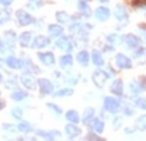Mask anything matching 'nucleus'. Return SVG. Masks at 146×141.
I'll use <instances>...</instances> for the list:
<instances>
[{"label":"nucleus","instance_id":"1","mask_svg":"<svg viewBox=\"0 0 146 141\" xmlns=\"http://www.w3.org/2000/svg\"><path fill=\"white\" fill-rule=\"evenodd\" d=\"M16 18H18L21 25H29V23L34 22V18L29 13H27L25 10H18L16 12Z\"/></svg>","mask_w":146,"mask_h":141},{"label":"nucleus","instance_id":"2","mask_svg":"<svg viewBox=\"0 0 146 141\" xmlns=\"http://www.w3.org/2000/svg\"><path fill=\"white\" fill-rule=\"evenodd\" d=\"M104 104H105V109L108 112H111V113H117L118 109H120V103L115 99H113V97H107Z\"/></svg>","mask_w":146,"mask_h":141},{"label":"nucleus","instance_id":"3","mask_svg":"<svg viewBox=\"0 0 146 141\" xmlns=\"http://www.w3.org/2000/svg\"><path fill=\"white\" fill-rule=\"evenodd\" d=\"M115 63L121 69H129L131 66V60H130L127 56H124V54H117L115 56Z\"/></svg>","mask_w":146,"mask_h":141},{"label":"nucleus","instance_id":"4","mask_svg":"<svg viewBox=\"0 0 146 141\" xmlns=\"http://www.w3.org/2000/svg\"><path fill=\"white\" fill-rule=\"evenodd\" d=\"M107 74L104 72V70H95V72H94V75H92V79H94V82H95V84L96 85H98V87H102L104 85V82H105V79H107Z\"/></svg>","mask_w":146,"mask_h":141},{"label":"nucleus","instance_id":"5","mask_svg":"<svg viewBox=\"0 0 146 141\" xmlns=\"http://www.w3.org/2000/svg\"><path fill=\"white\" fill-rule=\"evenodd\" d=\"M38 84H40V88H41V93H42V94H50V93H53V84H51L48 79H40Z\"/></svg>","mask_w":146,"mask_h":141},{"label":"nucleus","instance_id":"6","mask_svg":"<svg viewBox=\"0 0 146 141\" xmlns=\"http://www.w3.org/2000/svg\"><path fill=\"white\" fill-rule=\"evenodd\" d=\"M95 16L96 19H100V21H107L110 18V10L107 7H98L95 12Z\"/></svg>","mask_w":146,"mask_h":141},{"label":"nucleus","instance_id":"7","mask_svg":"<svg viewBox=\"0 0 146 141\" xmlns=\"http://www.w3.org/2000/svg\"><path fill=\"white\" fill-rule=\"evenodd\" d=\"M38 57L44 65H53L54 63V54L53 53H40Z\"/></svg>","mask_w":146,"mask_h":141},{"label":"nucleus","instance_id":"8","mask_svg":"<svg viewBox=\"0 0 146 141\" xmlns=\"http://www.w3.org/2000/svg\"><path fill=\"white\" fill-rule=\"evenodd\" d=\"M48 43H50V40H48L47 37H42V35H40V37H36V38L34 40V47H35V49H41V47L48 46Z\"/></svg>","mask_w":146,"mask_h":141},{"label":"nucleus","instance_id":"9","mask_svg":"<svg viewBox=\"0 0 146 141\" xmlns=\"http://www.w3.org/2000/svg\"><path fill=\"white\" fill-rule=\"evenodd\" d=\"M6 65L10 66V68H13V69H19V68H22V62L19 60V59L13 57V56H10V57L6 59Z\"/></svg>","mask_w":146,"mask_h":141},{"label":"nucleus","instance_id":"10","mask_svg":"<svg viewBox=\"0 0 146 141\" xmlns=\"http://www.w3.org/2000/svg\"><path fill=\"white\" fill-rule=\"evenodd\" d=\"M21 81H22V84L25 85L27 88H29V90H34V88H35V85H36L35 79H34V78H31V77H28V75H23Z\"/></svg>","mask_w":146,"mask_h":141},{"label":"nucleus","instance_id":"11","mask_svg":"<svg viewBox=\"0 0 146 141\" xmlns=\"http://www.w3.org/2000/svg\"><path fill=\"white\" fill-rule=\"evenodd\" d=\"M57 47H60L62 50H67V52H70V50L73 49L72 43H70L67 38H60V40H57Z\"/></svg>","mask_w":146,"mask_h":141},{"label":"nucleus","instance_id":"12","mask_svg":"<svg viewBox=\"0 0 146 141\" xmlns=\"http://www.w3.org/2000/svg\"><path fill=\"white\" fill-rule=\"evenodd\" d=\"M115 18L120 19V21H124L127 18V12H126L124 6H121V5L115 6Z\"/></svg>","mask_w":146,"mask_h":141},{"label":"nucleus","instance_id":"13","mask_svg":"<svg viewBox=\"0 0 146 141\" xmlns=\"http://www.w3.org/2000/svg\"><path fill=\"white\" fill-rule=\"evenodd\" d=\"M111 91H113L114 94H117V96L123 94V82H121L120 79H115L114 84L111 85Z\"/></svg>","mask_w":146,"mask_h":141},{"label":"nucleus","instance_id":"14","mask_svg":"<svg viewBox=\"0 0 146 141\" xmlns=\"http://www.w3.org/2000/svg\"><path fill=\"white\" fill-rule=\"evenodd\" d=\"M31 37H32V34L31 32H23L21 37H19V41L23 47H28L31 44Z\"/></svg>","mask_w":146,"mask_h":141},{"label":"nucleus","instance_id":"15","mask_svg":"<svg viewBox=\"0 0 146 141\" xmlns=\"http://www.w3.org/2000/svg\"><path fill=\"white\" fill-rule=\"evenodd\" d=\"M66 132H67V135H69V137H76V135H79L80 129H79L78 126H75V125L69 124V125L66 126Z\"/></svg>","mask_w":146,"mask_h":141},{"label":"nucleus","instance_id":"16","mask_svg":"<svg viewBox=\"0 0 146 141\" xmlns=\"http://www.w3.org/2000/svg\"><path fill=\"white\" fill-rule=\"evenodd\" d=\"M124 43H127V44L131 46V47H136V46L139 44V40H137V37H135L133 34H129V35H126V37H124Z\"/></svg>","mask_w":146,"mask_h":141},{"label":"nucleus","instance_id":"17","mask_svg":"<svg viewBox=\"0 0 146 141\" xmlns=\"http://www.w3.org/2000/svg\"><path fill=\"white\" fill-rule=\"evenodd\" d=\"M78 60H79L80 65L86 66L88 62H89V54H88V52H80V53L78 54Z\"/></svg>","mask_w":146,"mask_h":141},{"label":"nucleus","instance_id":"18","mask_svg":"<svg viewBox=\"0 0 146 141\" xmlns=\"http://www.w3.org/2000/svg\"><path fill=\"white\" fill-rule=\"evenodd\" d=\"M48 31H50V34L53 35V37H58V35L63 34V28L60 27V25H50Z\"/></svg>","mask_w":146,"mask_h":141},{"label":"nucleus","instance_id":"19","mask_svg":"<svg viewBox=\"0 0 146 141\" xmlns=\"http://www.w3.org/2000/svg\"><path fill=\"white\" fill-rule=\"evenodd\" d=\"M78 6H79V9L83 12V15H85V16H89V15H91V9H89V6H88V3H86V2L80 0V2L78 3Z\"/></svg>","mask_w":146,"mask_h":141},{"label":"nucleus","instance_id":"20","mask_svg":"<svg viewBox=\"0 0 146 141\" xmlns=\"http://www.w3.org/2000/svg\"><path fill=\"white\" fill-rule=\"evenodd\" d=\"M92 62L96 65V66H101V65H104V60H102V56L100 54V52H94L92 53Z\"/></svg>","mask_w":146,"mask_h":141},{"label":"nucleus","instance_id":"21","mask_svg":"<svg viewBox=\"0 0 146 141\" xmlns=\"http://www.w3.org/2000/svg\"><path fill=\"white\" fill-rule=\"evenodd\" d=\"M66 117L70 121V122H73V124H76V122H79L80 119H79V115H78V112H75V110H69L67 113H66Z\"/></svg>","mask_w":146,"mask_h":141},{"label":"nucleus","instance_id":"22","mask_svg":"<svg viewBox=\"0 0 146 141\" xmlns=\"http://www.w3.org/2000/svg\"><path fill=\"white\" fill-rule=\"evenodd\" d=\"M91 124H92L94 131H96V132H101L102 129H104V122H102L101 119H94Z\"/></svg>","mask_w":146,"mask_h":141},{"label":"nucleus","instance_id":"23","mask_svg":"<svg viewBox=\"0 0 146 141\" xmlns=\"http://www.w3.org/2000/svg\"><path fill=\"white\" fill-rule=\"evenodd\" d=\"M92 116H94V109H92V107L86 109V110H85V113H83V122H85V124H91Z\"/></svg>","mask_w":146,"mask_h":141},{"label":"nucleus","instance_id":"24","mask_svg":"<svg viewBox=\"0 0 146 141\" xmlns=\"http://www.w3.org/2000/svg\"><path fill=\"white\" fill-rule=\"evenodd\" d=\"M25 97H27V93H25V91H21V90H18V91H15L13 94H12V99H13L15 101L23 100Z\"/></svg>","mask_w":146,"mask_h":141},{"label":"nucleus","instance_id":"25","mask_svg":"<svg viewBox=\"0 0 146 141\" xmlns=\"http://www.w3.org/2000/svg\"><path fill=\"white\" fill-rule=\"evenodd\" d=\"M72 62H73V59H72V56H63L62 59H60V65H62L63 68H67V66H70L72 65Z\"/></svg>","mask_w":146,"mask_h":141},{"label":"nucleus","instance_id":"26","mask_svg":"<svg viewBox=\"0 0 146 141\" xmlns=\"http://www.w3.org/2000/svg\"><path fill=\"white\" fill-rule=\"evenodd\" d=\"M18 131H22V132H29V131H32V126H31L29 124H27V122H21V124L18 125Z\"/></svg>","mask_w":146,"mask_h":141},{"label":"nucleus","instance_id":"27","mask_svg":"<svg viewBox=\"0 0 146 141\" xmlns=\"http://www.w3.org/2000/svg\"><path fill=\"white\" fill-rule=\"evenodd\" d=\"M135 56L139 57V60L145 62V60H146V49H139V50L135 53Z\"/></svg>","mask_w":146,"mask_h":141},{"label":"nucleus","instance_id":"28","mask_svg":"<svg viewBox=\"0 0 146 141\" xmlns=\"http://www.w3.org/2000/svg\"><path fill=\"white\" fill-rule=\"evenodd\" d=\"M70 94H73V90H70V88H64V90H60V91H57V93H56V96H58V97H63V96H70Z\"/></svg>","mask_w":146,"mask_h":141},{"label":"nucleus","instance_id":"29","mask_svg":"<svg viewBox=\"0 0 146 141\" xmlns=\"http://www.w3.org/2000/svg\"><path fill=\"white\" fill-rule=\"evenodd\" d=\"M42 5V0H29L28 2V6L31 9H36V7H40Z\"/></svg>","mask_w":146,"mask_h":141},{"label":"nucleus","instance_id":"30","mask_svg":"<svg viewBox=\"0 0 146 141\" xmlns=\"http://www.w3.org/2000/svg\"><path fill=\"white\" fill-rule=\"evenodd\" d=\"M56 18H57V21H60V22H67V21H69V16L64 13V12H57Z\"/></svg>","mask_w":146,"mask_h":141},{"label":"nucleus","instance_id":"31","mask_svg":"<svg viewBox=\"0 0 146 141\" xmlns=\"http://www.w3.org/2000/svg\"><path fill=\"white\" fill-rule=\"evenodd\" d=\"M6 40H7V43L12 46V44H13L15 43V32L13 31H7L6 32Z\"/></svg>","mask_w":146,"mask_h":141},{"label":"nucleus","instance_id":"32","mask_svg":"<svg viewBox=\"0 0 146 141\" xmlns=\"http://www.w3.org/2000/svg\"><path fill=\"white\" fill-rule=\"evenodd\" d=\"M130 88H131L133 93H136V94H139V93L143 90V87H140L139 84H136V82H131V84H130Z\"/></svg>","mask_w":146,"mask_h":141},{"label":"nucleus","instance_id":"33","mask_svg":"<svg viewBox=\"0 0 146 141\" xmlns=\"http://www.w3.org/2000/svg\"><path fill=\"white\" fill-rule=\"evenodd\" d=\"M9 21V12H5V10H0V23H3Z\"/></svg>","mask_w":146,"mask_h":141},{"label":"nucleus","instance_id":"34","mask_svg":"<svg viewBox=\"0 0 146 141\" xmlns=\"http://www.w3.org/2000/svg\"><path fill=\"white\" fill-rule=\"evenodd\" d=\"M137 126H139L140 129H146V116L139 117V121H137Z\"/></svg>","mask_w":146,"mask_h":141},{"label":"nucleus","instance_id":"35","mask_svg":"<svg viewBox=\"0 0 146 141\" xmlns=\"http://www.w3.org/2000/svg\"><path fill=\"white\" fill-rule=\"evenodd\" d=\"M136 104L139 106V107L146 110V99H136Z\"/></svg>","mask_w":146,"mask_h":141},{"label":"nucleus","instance_id":"36","mask_svg":"<svg viewBox=\"0 0 146 141\" xmlns=\"http://www.w3.org/2000/svg\"><path fill=\"white\" fill-rule=\"evenodd\" d=\"M48 107H50L51 110H54V112H57L58 115L62 113V109L58 107V106H56V104H53V103H48Z\"/></svg>","mask_w":146,"mask_h":141},{"label":"nucleus","instance_id":"37","mask_svg":"<svg viewBox=\"0 0 146 141\" xmlns=\"http://www.w3.org/2000/svg\"><path fill=\"white\" fill-rule=\"evenodd\" d=\"M12 115H13L15 117H18V119H21L22 117V110L21 109H13L12 110Z\"/></svg>","mask_w":146,"mask_h":141},{"label":"nucleus","instance_id":"38","mask_svg":"<svg viewBox=\"0 0 146 141\" xmlns=\"http://www.w3.org/2000/svg\"><path fill=\"white\" fill-rule=\"evenodd\" d=\"M135 6H146V0H131Z\"/></svg>","mask_w":146,"mask_h":141},{"label":"nucleus","instance_id":"39","mask_svg":"<svg viewBox=\"0 0 146 141\" xmlns=\"http://www.w3.org/2000/svg\"><path fill=\"white\" fill-rule=\"evenodd\" d=\"M3 128L5 129H7V131H10V132H13V131H18V126H13V125H3Z\"/></svg>","mask_w":146,"mask_h":141},{"label":"nucleus","instance_id":"40","mask_svg":"<svg viewBox=\"0 0 146 141\" xmlns=\"http://www.w3.org/2000/svg\"><path fill=\"white\" fill-rule=\"evenodd\" d=\"M0 3L3 6H9V5H12V0H0Z\"/></svg>","mask_w":146,"mask_h":141},{"label":"nucleus","instance_id":"41","mask_svg":"<svg viewBox=\"0 0 146 141\" xmlns=\"http://www.w3.org/2000/svg\"><path fill=\"white\" fill-rule=\"evenodd\" d=\"M108 41H111V43H114V41H117V35H110V37H108Z\"/></svg>","mask_w":146,"mask_h":141},{"label":"nucleus","instance_id":"42","mask_svg":"<svg viewBox=\"0 0 146 141\" xmlns=\"http://www.w3.org/2000/svg\"><path fill=\"white\" fill-rule=\"evenodd\" d=\"M86 138H88V140H100V137H98V135H94V134H89Z\"/></svg>","mask_w":146,"mask_h":141},{"label":"nucleus","instance_id":"43","mask_svg":"<svg viewBox=\"0 0 146 141\" xmlns=\"http://www.w3.org/2000/svg\"><path fill=\"white\" fill-rule=\"evenodd\" d=\"M13 85H15V81L12 79V81H7V85H6V87H7V88H12Z\"/></svg>","mask_w":146,"mask_h":141},{"label":"nucleus","instance_id":"44","mask_svg":"<svg viewBox=\"0 0 146 141\" xmlns=\"http://www.w3.org/2000/svg\"><path fill=\"white\" fill-rule=\"evenodd\" d=\"M3 107H5V103H3V101H2V100H0V110H2V109H3Z\"/></svg>","mask_w":146,"mask_h":141},{"label":"nucleus","instance_id":"45","mask_svg":"<svg viewBox=\"0 0 146 141\" xmlns=\"http://www.w3.org/2000/svg\"><path fill=\"white\" fill-rule=\"evenodd\" d=\"M0 52H3V46H2V40H0Z\"/></svg>","mask_w":146,"mask_h":141},{"label":"nucleus","instance_id":"46","mask_svg":"<svg viewBox=\"0 0 146 141\" xmlns=\"http://www.w3.org/2000/svg\"><path fill=\"white\" fill-rule=\"evenodd\" d=\"M0 79H2V74H0Z\"/></svg>","mask_w":146,"mask_h":141}]
</instances>
